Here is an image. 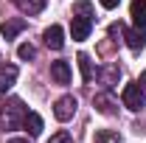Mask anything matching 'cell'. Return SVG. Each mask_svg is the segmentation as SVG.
Segmentation results:
<instances>
[{"label": "cell", "mask_w": 146, "mask_h": 143, "mask_svg": "<svg viewBox=\"0 0 146 143\" xmlns=\"http://www.w3.org/2000/svg\"><path fill=\"white\" fill-rule=\"evenodd\" d=\"M25 115H28V109H25V104H23L20 98L6 101V104H3V109H0V121H3V126H6V129H17V126H23Z\"/></svg>", "instance_id": "obj_1"}, {"label": "cell", "mask_w": 146, "mask_h": 143, "mask_svg": "<svg viewBox=\"0 0 146 143\" xmlns=\"http://www.w3.org/2000/svg\"><path fill=\"white\" fill-rule=\"evenodd\" d=\"M121 98H124V107L132 109V112L143 109V101H146V95H143V90H141V84H127Z\"/></svg>", "instance_id": "obj_2"}, {"label": "cell", "mask_w": 146, "mask_h": 143, "mask_svg": "<svg viewBox=\"0 0 146 143\" xmlns=\"http://www.w3.org/2000/svg\"><path fill=\"white\" fill-rule=\"evenodd\" d=\"M76 107H79V101H76L73 95H62V98H56V104H54L56 121H70L73 115H76Z\"/></svg>", "instance_id": "obj_3"}, {"label": "cell", "mask_w": 146, "mask_h": 143, "mask_svg": "<svg viewBox=\"0 0 146 143\" xmlns=\"http://www.w3.org/2000/svg\"><path fill=\"white\" fill-rule=\"evenodd\" d=\"M93 107L98 109L101 115H115L118 112V101L112 98V93H96L93 95Z\"/></svg>", "instance_id": "obj_4"}, {"label": "cell", "mask_w": 146, "mask_h": 143, "mask_svg": "<svg viewBox=\"0 0 146 143\" xmlns=\"http://www.w3.org/2000/svg\"><path fill=\"white\" fill-rule=\"evenodd\" d=\"M90 31H93V20H90V17H76V14H73L70 34H73V39H76V42L87 39V36H90Z\"/></svg>", "instance_id": "obj_5"}, {"label": "cell", "mask_w": 146, "mask_h": 143, "mask_svg": "<svg viewBox=\"0 0 146 143\" xmlns=\"http://www.w3.org/2000/svg\"><path fill=\"white\" fill-rule=\"evenodd\" d=\"M42 39H45V45H48V48L59 51V48L65 45V31H62V25H51V28H45Z\"/></svg>", "instance_id": "obj_6"}, {"label": "cell", "mask_w": 146, "mask_h": 143, "mask_svg": "<svg viewBox=\"0 0 146 143\" xmlns=\"http://www.w3.org/2000/svg\"><path fill=\"white\" fill-rule=\"evenodd\" d=\"M51 79L56 84H70V65L68 62H51Z\"/></svg>", "instance_id": "obj_7"}, {"label": "cell", "mask_w": 146, "mask_h": 143, "mask_svg": "<svg viewBox=\"0 0 146 143\" xmlns=\"http://www.w3.org/2000/svg\"><path fill=\"white\" fill-rule=\"evenodd\" d=\"M127 45L132 48V51H143V45H146V31L141 28V25H135V28H129L127 34Z\"/></svg>", "instance_id": "obj_8"}, {"label": "cell", "mask_w": 146, "mask_h": 143, "mask_svg": "<svg viewBox=\"0 0 146 143\" xmlns=\"http://www.w3.org/2000/svg\"><path fill=\"white\" fill-rule=\"evenodd\" d=\"M14 81H17V68H14V65L0 68V95L9 93V90L14 87Z\"/></svg>", "instance_id": "obj_9"}, {"label": "cell", "mask_w": 146, "mask_h": 143, "mask_svg": "<svg viewBox=\"0 0 146 143\" xmlns=\"http://www.w3.org/2000/svg\"><path fill=\"white\" fill-rule=\"evenodd\" d=\"M23 28H25V20H6V23H0V34L6 39H14Z\"/></svg>", "instance_id": "obj_10"}, {"label": "cell", "mask_w": 146, "mask_h": 143, "mask_svg": "<svg viewBox=\"0 0 146 143\" xmlns=\"http://www.w3.org/2000/svg\"><path fill=\"white\" fill-rule=\"evenodd\" d=\"M101 84L104 87H115L118 84V79H121V70H118V65H107V68H101Z\"/></svg>", "instance_id": "obj_11"}, {"label": "cell", "mask_w": 146, "mask_h": 143, "mask_svg": "<svg viewBox=\"0 0 146 143\" xmlns=\"http://www.w3.org/2000/svg\"><path fill=\"white\" fill-rule=\"evenodd\" d=\"M129 14H132V23L135 25H146V0H132V9H129Z\"/></svg>", "instance_id": "obj_12"}, {"label": "cell", "mask_w": 146, "mask_h": 143, "mask_svg": "<svg viewBox=\"0 0 146 143\" xmlns=\"http://www.w3.org/2000/svg\"><path fill=\"white\" fill-rule=\"evenodd\" d=\"M11 3L17 6L20 11H25V14H39L45 9V0H11Z\"/></svg>", "instance_id": "obj_13"}, {"label": "cell", "mask_w": 146, "mask_h": 143, "mask_svg": "<svg viewBox=\"0 0 146 143\" xmlns=\"http://www.w3.org/2000/svg\"><path fill=\"white\" fill-rule=\"evenodd\" d=\"M23 126L28 129V135H31V138L42 135V118H39L36 112H28V115H25V121H23Z\"/></svg>", "instance_id": "obj_14"}, {"label": "cell", "mask_w": 146, "mask_h": 143, "mask_svg": "<svg viewBox=\"0 0 146 143\" xmlns=\"http://www.w3.org/2000/svg\"><path fill=\"white\" fill-rule=\"evenodd\" d=\"M76 62H79V70H82V79L84 81H93V76H96V70H93V62L87 54H79L76 56Z\"/></svg>", "instance_id": "obj_15"}, {"label": "cell", "mask_w": 146, "mask_h": 143, "mask_svg": "<svg viewBox=\"0 0 146 143\" xmlns=\"http://www.w3.org/2000/svg\"><path fill=\"white\" fill-rule=\"evenodd\" d=\"M96 143H124V140H121V135H118V132L101 129V132H96Z\"/></svg>", "instance_id": "obj_16"}, {"label": "cell", "mask_w": 146, "mask_h": 143, "mask_svg": "<svg viewBox=\"0 0 146 143\" xmlns=\"http://www.w3.org/2000/svg\"><path fill=\"white\" fill-rule=\"evenodd\" d=\"M73 14H76V17H90L93 20V6L87 3V0H79V3L73 6Z\"/></svg>", "instance_id": "obj_17"}, {"label": "cell", "mask_w": 146, "mask_h": 143, "mask_svg": "<svg viewBox=\"0 0 146 143\" xmlns=\"http://www.w3.org/2000/svg\"><path fill=\"white\" fill-rule=\"evenodd\" d=\"M17 56H20V59H25V62H28V59H34V56H36V48L31 45V42H23V45L17 48Z\"/></svg>", "instance_id": "obj_18"}, {"label": "cell", "mask_w": 146, "mask_h": 143, "mask_svg": "<svg viewBox=\"0 0 146 143\" xmlns=\"http://www.w3.org/2000/svg\"><path fill=\"white\" fill-rule=\"evenodd\" d=\"M48 143H73V138L68 135V132H56V135H51Z\"/></svg>", "instance_id": "obj_19"}, {"label": "cell", "mask_w": 146, "mask_h": 143, "mask_svg": "<svg viewBox=\"0 0 146 143\" xmlns=\"http://www.w3.org/2000/svg\"><path fill=\"white\" fill-rule=\"evenodd\" d=\"M118 3H121V0H101V6H104V9H115Z\"/></svg>", "instance_id": "obj_20"}, {"label": "cell", "mask_w": 146, "mask_h": 143, "mask_svg": "<svg viewBox=\"0 0 146 143\" xmlns=\"http://www.w3.org/2000/svg\"><path fill=\"white\" fill-rule=\"evenodd\" d=\"M138 84H141V90H143V95H146V70L141 73V81H138Z\"/></svg>", "instance_id": "obj_21"}, {"label": "cell", "mask_w": 146, "mask_h": 143, "mask_svg": "<svg viewBox=\"0 0 146 143\" xmlns=\"http://www.w3.org/2000/svg\"><path fill=\"white\" fill-rule=\"evenodd\" d=\"M9 143H28V140H25V138H11Z\"/></svg>", "instance_id": "obj_22"}]
</instances>
